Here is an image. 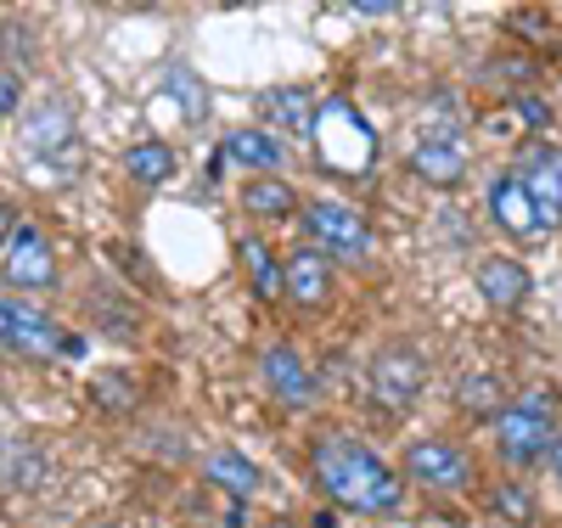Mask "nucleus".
<instances>
[{"label":"nucleus","instance_id":"obj_1","mask_svg":"<svg viewBox=\"0 0 562 528\" xmlns=\"http://www.w3.org/2000/svg\"><path fill=\"white\" fill-rule=\"evenodd\" d=\"M315 478H321V490L333 495L338 506L360 512V517H378V512H394L405 501V484H400V472L378 456V450H366L355 439H326L315 450Z\"/></svg>","mask_w":562,"mask_h":528},{"label":"nucleus","instance_id":"obj_2","mask_svg":"<svg viewBox=\"0 0 562 528\" xmlns=\"http://www.w3.org/2000/svg\"><path fill=\"white\" fill-rule=\"evenodd\" d=\"M315 153H321V169L333 175H366L371 164H378V130H371L344 96H326V102L315 108Z\"/></svg>","mask_w":562,"mask_h":528},{"label":"nucleus","instance_id":"obj_3","mask_svg":"<svg viewBox=\"0 0 562 528\" xmlns=\"http://www.w3.org/2000/svg\"><path fill=\"white\" fill-rule=\"evenodd\" d=\"M551 411H557V394H551V400H546V394H529V400H518V405H501V411H495V445H501V456L518 461V467L551 456V450H557V422H551Z\"/></svg>","mask_w":562,"mask_h":528},{"label":"nucleus","instance_id":"obj_4","mask_svg":"<svg viewBox=\"0 0 562 528\" xmlns=\"http://www.w3.org/2000/svg\"><path fill=\"white\" fill-rule=\"evenodd\" d=\"M304 225H310V236H315V248H326V259L366 265L371 248H378L371 225H366L349 203H338V198H315V203H304Z\"/></svg>","mask_w":562,"mask_h":528},{"label":"nucleus","instance_id":"obj_5","mask_svg":"<svg viewBox=\"0 0 562 528\" xmlns=\"http://www.w3.org/2000/svg\"><path fill=\"white\" fill-rule=\"evenodd\" d=\"M0 344H12L18 355H34V360L79 355V344L68 338V332L45 315V310L23 304V299H0Z\"/></svg>","mask_w":562,"mask_h":528},{"label":"nucleus","instance_id":"obj_6","mask_svg":"<svg viewBox=\"0 0 562 528\" xmlns=\"http://www.w3.org/2000/svg\"><path fill=\"white\" fill-rule=\"evenodd\" d=\"M428 389V360H422L411 344H389L378 360H371V400L383 411H405L422 400Z\"/></svg>","mask_w":562,"mask_h":528},{"label":"nucleus","instance_id":"obj_7","mask_svg":"<svg viewBox=\"0 0 562 528\" xmlns=\"http://www.w3.org/2000/svg\"><path fill=\"white\" fill-rule=\"evenodd\" d=\"M405 472L428 490H467L473 484V456L461 445H445V439H416L405 450Z\"/></svg>","mask_w":562,"mask_h":528},{"label":"nucleus","instance_id":"obj_8","mask_svg":"<svg viewBox=\"0 0 562 528\" xmlns=\"http://www.w3.org/2000/svg\"><path fill=\"white\" fill-rule=\"evenodd\" d=\"M7 281L12 287H52L57 281V259L52 243H45L40 225H12V243H7Z\"/></svg>","mask_w":562,"mask_h":528},{"label":"nucleus","instance_id":"obj_9","mask_svg":"<svg viewBox=\"0 0 562 528\" xmlns=\"http://www.w3.org/2000/svg\"><path fill=\"white\" fill-rule=\"evenodd\" d=\"M281 293H288L293 304H304V310L326 304V293H333V259H326L315 243L293 248L288 265H281Z\"/></svg>","mask_w":562,"mask_h":528},{"label":"nucleus","instance_id":"obj_10","mask_svg":"<svg viewBox=\"0 0 562 528\" xmlns=\"http://www.w3.org/2000/svg\"><path fill=\"white\" fill-rule=\"evenodd\" d=\"M490 220H495L506 236H540V231H546V220H540V209H535V198H529V186H524L518 175H501V180L490 186Z\"/></svg>","mask_w":562,"mask_h":528},{"label":"nucleus","instance_id":"obj_11","mask_svg":"<svg viewBox=\"0 0 562 528\" xmlns=\"http://www.w3.org/2000/svg\"><path fill=\"white\" fill-rule=\"evenodd\" d=\"M259 377H265V389L281 400V405H310L315 400V377H310V366L293 355V349H265L259 355Z\"/></svg>","mask_w":562,"mask_h":528},{"label":"nucleus","instance_id":"obj_12","mask_svg":"<svg viewBox=\"0 0 562 528\" xmlns=\"http://www.w3.org/2000/svg\"><path fill=\"white\" fill-rule=\"evenodd\" d=\"M518 180L529 186L540 220H546V225H562V153H551V147L529 153L524 169H518Z\"/></svg>","mask_w":562,"mask_h":528},{"label":"nucleus","instance_id":"obj_13","mask_svg":"<svg viewBox=\"0 0 562 528\" xmlns=\"http://www.w3.org/2000/svg\"><path fill=\"white\" fill-rule=\"evenodd\" d=\"M411 169L428 180V186H456L467 175V147L456 135H422L411 147Z\"/></svg>","mask_w":562,"mask_h":528},{"label":"nucleus","instance_id":"obj_14","mask_svg":"<svg viewBox=\"0 0 562 528\" xmlns=\"http://www.w3.org/2000/svg\"><path fill=\"white\" fill-rule=\"evenodd\" d=\"M225 158L237 169H254V175H281V164H288V141H276L270 130H231L225 135Z\"/></svg>","mask_w":562,"mask_h":528},{"label":"nucleus","instance_id":"obj_15","mask_svg":"<svg viewBox=\"0 0 562 528\" xmlns=\"http://www.w3.org/2000/svg\"><path fill=\"white\" fill-rule=\"evenodd\" d=\"M479 293H484L495 310H518V304L529 299V270H524L518 259L495 254V259L479 265Z\"/></svg>","mask_w":562,"mask_h":528},{"label":"nucleus","instance_id":"obj_16","mask_svg":"<svg viewBox=\"0 0 562 528\" xmlns=\"http://www.w3.org/2000/svg\"><path fill=\"white\" fill-rule=\"evenodd\" d=\"M243 209L259 214V220H288V214H299V191L281 175H254L243 186Z\"/></svg>","mask_w":562,"mask_h":528},{"label":"nucleus","instance_id":"obj_17","mask_svg":"<svg viewBox=\"0 0 562 528\" xmlns=\"http://www.w3.org/2000/svg\"><path fill=\"white\" fill-rule=\"evenodd\" d=\"M23 141H29L34 153H57V147H68V141H74V113H68L63 102L34 108V113L23 119Z\"/></svg>","mask_w":562,"mask_h":528},{"label":"nucleus","instance_id":"obj_18","mask_svg":"<svg viewBox=\"0 0 562 528\" xmlns=\"http://www.w3.org/2000/svg\"><path fill=\"white\" fill-rule=\"evenodd\" d=\"M203 472L214 478L220 490H231V495H254V490H259V467H254L248 456H237V450H214V456L203 461Z\"/></svg>","mask_w":562,"mask_h":528},{"label":"nucleus","instance_id":"obj_19","mask_svg":"<svg viewBox=\"0 0 562 528\" xmlns=\"http://www.w3.org/2000/svg\"><path fill=\"white\" fill-rule=\"evenodd\" d=\"M265 108L281 119V130H310L321 102H315V96H310L304 85H281V90H270V96H265Z\"/></svg>","mask_w":562,"mask_h":528},{"label":"nucleus","instance_id":"obj_20","mask_svg":"<svg viewBox=\"0 0 562 528\" xmlns=\"http://www.w3.org/2000/svg\"><path fill=\"white\" fill-rule=\"evenodd\" d=\"M130 175L135 180H147V186H164L169 175H175V153L164 147V141H140V147H130Z\"/></svg>","mask_w":562,"mask_h":528},{"label":"nucleus","instance_id":"obj_21","mask_svg":"<svg viewBox=\"0 0 562 528\" xmlns=\"http://www.w3.org/2000/svg\"><path fill=\"white\" fill-rule=\"evenodd\" d=\"M237 254H243V265H248V276H254L259 293H265V299H281V270H276V259H270V248L259 243V236H243Z\"/></svg>","mask_w":562,"mask_h":528},{"label":"nucleus","instance_id":"obj_22","mask_svg":"<svg viewBox=\"0 0 562 528\" xmlns=\"http://www.w3.org/2000/svg\"><path fill=\"white\" fill-rule=\"evenodd\" d=\"M169 90L180 96V102H186V119H209V90L192 79V74H186L180 63L169 68Z\"/></svg>","mask_w":562,"mask_h":528},{"label":"nucleus","instance_id":"obj_23","mask_svg":"<svg viewBox=\"0 0 562 528\" xmlns=\"http://www.w3.org/2000/svg\"><path fill=\"white\" fill-rule=\"evenodd\" d=\"M495 400V377H473V394H467V405H473V411H484Z\"/></svg>","mask_w":562,"mask_h":528},{"label":"nucleus","instance_id":"obj_24","mask_svg":"<svg viewBox=\"0 0 562 528\" xmlns=\"http://www.w3.org/2000/svg\"><path fill=\"white\" fill-rule=\"evenodd\" d=\"M495 506H501V512H518V523L529 517V501H524L518 490H501V495H495Z\"/></svg>","mask_w":562,"mask_h":528},{"label":"nucleus","instance_id":"obj_25","mask_svg":"<svg viewBox=\"0 0 562 528\" xmlns=\"http://www.w3.org/2000/svg\"><path fill=\"white\" fill-rule=\"evenodd\" d=\"M355 12H360V18H389L394 7H389V0H355Z\"/></svg>","mask_w":562,"mask_h":528},{"label":"nucleus","instance_id":"obj_26","mask_svg":"<svg viewBox=\"0 0 562 528\" xmlns=\"http://www.w3.org/2000/svg\"><path fill=\"white\" fill-rule=\"evenodd\" d=\"M18 102V79H0V113H7Z\"/></svg>","mask_w":562,"mask_h":528},{"label":"nucleus","instance_id":"obj_27","mask_svg":"<svg viewBox=\"0 0 562 528\" xmlns=\"http://www.w3.org/2000/svg\"><path fill=\"white\" fill-rule=\"evenodd\" d=\"M7 243H12V209L0 203V248H7Z\"/></svg>","mask_w":562,"mask_h":528},{"label":"nucleus","instance_id":"obj_28","mask_svg":"<svg viewBox=\"0 0 562 528\" xmlns=\"http://www.w3.org/2000/svg\"><path fill=\"white\" fill-rule=\"evenodd\" d=\"M518 108H524V119H529V124H546V108H540V102H518Z\"/></svg>","mask_w":562,"mask_h":528},{"label":"nucleus","instance_id":"obj_29","mask_svg":"<svg viewBox=\"0 0 562 528\" xmlns=\"http://www.w3.org/2000/svg\"><path fill=\"white\" fill-rule=\"evenodd\" d=\"M551 461H557V478H562V439H557V450H551Z\"/></svg>","mask_w":562,"mask_h":528},{"label":"nucleus","instance_id":"obj_30","mask_svg":"<svg viewBox=\"0 0 562 528\" xmlns=\"http://www.w3.org/2000/svg\"><path fill=\"white\" fill-rule=\"evenodd\" d=\"M90 528H102V523H90Z\"/></svg>","mask_w":562,"mask_h":528}]
</instances>
